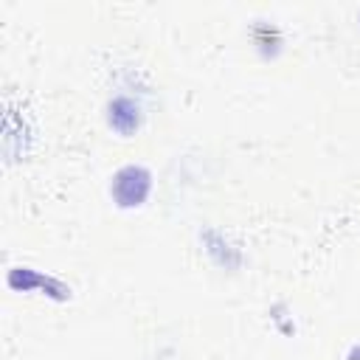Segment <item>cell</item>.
<instances>
[{"mask_svg": "<svg viewBox=\"0 0 360 360\" xmlns=\"http://www.w3.org/2000/svg\"><path fill=\"white\" fill-rule=\"evenodd\" d=\"M152 194V172L143 163H127L112 174L110 197L118 208H138Z\"/></svg>", "mask_w": 360, "mask_h": 360, "instance_id": "cell-1", "label": "cell"}, {"mask_svg": "<svg viewBox=\"0 0 360 360\" xmlns=\"http://www.w3.org/2000/svg\"><path fill=\"white\" fill-rule=\"evenodd\" d=\"M141 121H143V107H141L138 98H132V96H115L107 104V124L118 135L129 138L132 132L141 129Z\"/></svg>", "mask_w": 360, "mask_h": 360, "instance_id": "cell-3", "label": "cell"}, {"mask_svg": "<svg viewBox=\"0 0 360 360\" xmlns=\"http://www.w3.org/2000/svg\"><path fill=\"white\" fill-rule=\"evenodd\" d=\"M202 245H205V253L219 264V267H236L239 264V250L219 233V231H205L202 233Z\"/></svg>", "mask_w": 360, "mask_h": 360, "instance_id": "cell-4", "label": "cell"}, {"mask_svg": "<svg viewBox=\"0 0 360 360\" xmlns=\"http://www.w3.org/2000/svg\"><path fill=\"white\" fill-rule=\"evenodd\" d=\"M349 360H360V343H354L352 349H349V354H346Z\"/></svg>", "mask_w": 360, "mask_h": 360, "instance_id": "cell-5", "label": "cell"}, {"mask_svg": "<svg viewBox=\"0 0 360 360\" xmlns=\"http://www.w3.org/2000/svg\"><path fill=\"white\" fill-rule=\"evenodd\" d=\"M8 287L17 290V292L42 290L45 295H53V298H68L70 295V287L68 284H62L59 278H51L45 273H37L31 267H11L8 270Z\"/></svg>", "mask_w": 360, "mask_h": 360, "instance_id": "cell-2", "label": "cell"}]
</instances>
